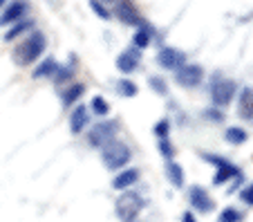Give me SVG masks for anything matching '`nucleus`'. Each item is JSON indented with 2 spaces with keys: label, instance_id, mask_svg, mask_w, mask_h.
Returning <instances> with one entry per match:
<instances>
[{
  "label": "nucleus",
  "instance_id": "f704fd0d",
  "mask_svg": "<svg viewBox=\"0 0 253 222\" xmlns=\"http://www.w3.org/2000/svg\"><path fill=\"white\" fill-rule=\"evenodd\" d=\"M132 222H139V220H132Z\"/></svg>",
  "mask_w": 253,
  "mask_h": 222
},
{
  "label": "nucleus",
  "instance_id": "9b49d317",
  "mask_svg": "<svg viewBox=\"0 0 253 222\" xmlns=\"http://www.w3.org/2000/svg\"><path fill=\"white\" fill-rule=\"evenodd\" d=\"M139 58H141V52L137 47L124 49V54H119V58H117V68L124 74H130L139 68Z\"/></svg>",
  "mask_w": 253,
  "mask_h": 222
},
{
  "label": "nucleus",
  "instance_id": "c756f323",
  "mask_svg": "<svg viewBox=\"0 0 253 222\" xmlns=\"http://www.w3.org/2000/svg\"><path fill=\"white\" fill-rule=\"evenodd\" d=\"M204 117L211 121H215V124H220V121H224V115H222L220 110H213V108H209V110H204Z\"/></svg>",
  "mask_w": 253,
  "mask_h": 222
},
{
  "label": "nucleus",
  "instance_id": "cd10ccee",
  "mask_svg": "<svg viewBox=\"0 0 253 222\" xmlns=\"http://www.w3.org/2000/svg\"><path fill=\"white\" fill-rule=\"evenodd\" d=\"M168 131H170V124H168L166 119L159 121V124L155 126V135H157V139H164V137H168Z\"/></svg>",
  "mask_w": 253,
  "mask_h": 222
},
{
  "label": "nucleus",
  "instance_id": "f3484780",
  "mask_svg": "<svg viewBox=\"0 0 253 222\" xmlns=\"http://www.w3.org/2000/svg\"><path fill=\"white\" fill-rule=\"evenodd\" d=\"M83 92H85V86H83V83H74V86H70L65 92H63V106L70 108L72 103H77L79 99L83 97Z\"/></svg>",
  "mask_w": 253,
  "mask_h": 222
},
{
  "label": "nucleus",
  "instance_id": "f8f14e48",
  "mask_svg": "<svg viewBox=\"0 0 253 222\" xmlns=\"http://www.w3.org/2000/svg\"><path fill=\"white\" fill-rule=\"evenodd\" d=\"M87 124H90V112H87V106L81 103V106H77L70 115V131L74 133V135H81L87 128Z\"/></svg>",
  "mask_w": 253,
  "mask_h": 222
},
{
  "label": "nucleus",
  "instance_id": "412c9836",
  "mask_svg": "<svg viewBox=\"0 0 253 222\" xmlns=\"http://www.w3.org/2000/svg\"><path fill=\"white\" fill-rule=\"evenodd\" d=\"M32 27H34L32 20H20V23H14L11 25V29L5 34V41H14L16 36H20L23 32H27V29H32Z\"/></svg>",
  "mask_w": 253,
  "mask_h": 222
},
{
  "label": "nucleus",
  "instance_id": "7c9ffc66",
  "mask_svg": "<svg viewBox=\"0 0 253 222\" xmlns=\"http://www.w3.org/2000/svg\"><path fill=\"white\" fill-rule=\"evenodd\" d=\"M72 72H74V70H72L70 65H65V68H61V65H58V70H56V81H65V79H70Z\"/></svg>",
  "mask_w": 253,
  "mask_h": 222
},
{
  "label": "nucleus",
  "instance_id": "7ed1b4c3",
  "mask_svg": "<svg viewBox=\"0 0 253 222\" xmlns=\"http://www.w3.org/2000/svg\"><path fill=\"white\" fill-rule=\"evenodd\" d=\"M130 148L124 144V141H110L108 146H103V164L105 169H110V171H119L124 169L126 164L130 162Z\"/></svg>",
  "mask_w": 253,
  "mask_h": 222
},
{
  "label": "nucleus",
  "instance_id": "f257e3e1",
  "mask_svg": "<svg viewBox=\"0 0 253 222\" xmlns=\"http://www.w3.org/2000/svg\"><path fill=\"white\" fill-rule=\"evenodd\" d=\"M45 47H47V39H45L43 32H32V34L27 36V41L16 47L14 58L20 65H32V63L45 52Z\"/></svg>",
  "mask_w": 253,
  "mask_h": 222
},
{
  "label": "nucleus",
  "instance_id": "20e7f679",
  "mask_svg": "<svg viewBox=\"0 0 253 222\" xmlns=\"http://www.w3.org/2000/svg\"><path fill=\"white\" fill-rule=\"evenodd\" d=\"M117 133H119V124H117V121H99V124L90 131L87 139H90L92 146L103 148V146H108L110 141H115Z\"/></svg>",
  "mask_w": 253,
  "mask_h": 222
},
{
  "label": "nucleus",
  "instance_id": "9d476101",
  "mask_svg": "<svg viewBox=\"0 0 253 222\" xmlns=\"http://www.w3.org/2000/svg\"><path fill=\"white\" fill-rule=\"evenodd\" d=\"M29 11V2L27 0H16L7 7L2 14H0V27H5V25H14V23H20L25 18V14Z\"/></svg>",
  "mask_w": 253,
  "mask_h": 222
},
{
  "label": "nucleus",
  "instance_id": "423d86ee",
  "mask_svg": "<svg viewBox=\"0 0 253 222\" xmlns=\"http://www.w3.org/2000/svg\"><path fill=\"white\" fill-rule=\"evenodd\" d=\"M204 160L217 166V173H215V178H213V184H215V186H222V184L229 182L231 178L235 179L238 175H242L238 166L231 164V162L224 160V157H217V155H204Z\"/></svg>",
  "mask_w": 253,
  "mask_h": 222
},
{
  "label": "nucleus",
  "instance_id": "a211bd4d",
  "mask_svg": "<svg viewBox=\"0 0 253 222\" xmlns=\"http://www.w3.org/2000/svg\"><path fill=\"white\" fill-rule=\"evenodd\" d=\"M58 70V63L54 58H45L39 68L34 70V79H45V77H54Z\"/></svg>",
  "mask_w": 253,
  "mask_h": 222
},
{
  "label": "nucleus",
  "instance_id": "c85d7f7f",
  "mask_svg": "<svg viewBox=\"0 0 253 222\" xmlns=\"http://www.w3.org/2000/svg\"><path fill=\"white\" fill-rule=\"evenodd\" d=\"M90 7L96 11V16H99V18H110V11L105 9V7L101 5L99 0H90Z\"/></svg>",
  "mask_w": 253,
  "mask_h": 222
},
{
  "label": "nucleus",
  "instance_id": "6e6552de",
  "mask_svg": "<svg viewBox=\"0 0 253 222\" xmlns=\"http://www.w3.org/2000/svg\"><path fill=\"white\" fill-rule=\"evenodd\" d=\"M188 202H191V207L200 213H211L215 209V200L206 193L204 186H193L191 193H188Z\"/></svg>",
  "mask_w": 253,
  "mask_h": 222
},
{
  "label": "nucleus",
  "instance_id": "b1692460",
  "mask_svg": "<svg viewBox=\"0 0 253 222\" xmlns=\"http://www.w3.org/2000/svg\"><path fill=\"white\" fill-rule=\"evenodd\" d=\"M92 112L99 117H105L108 112H110V106H108V101H105L103 97H94L92 99Z\"/></svg>",
  "mask_w": 253,
  "mask_h": 222
},
{
  "label": "nucleus",
  "instance_id": "4be33fe9",
  "mask_svg": "<svg viewBox=\"0 0 253 222\" xmlns=\"http://www.w3.org/2000/svg\"><path fill=\"white\" fill-rule=\"evenodd\" d=\"M247 139H249V135H247V131H244V128L231 126L229 131H226V141H231V144H244Z\"/></svg>",
  "mask_w": 253,
  "mask_h": 222
},
{
  "label": "nucleus",
  "instance_id": "473e14b6",
  "mask_svg": "<svg viewBox=\"0 0 253 222\" xmlns=\"http://www.w3.org/2000/svg\"><path fill=\"white\" fill-rule=\"evenodd\" d=\"M5 2H7V0H0V7H2V5H5Z\"/></svg>",
  "mask_w": 253,
  "mask_h": 222
},
{
  "label": "nucleus",
  "instance_id": "2eb2a0df",
  "mask_svg": "<svg viewBox=\"0 0 253 222\" xmlns=\"http://www.w3.org/2000/svg\"><path fill=\"white\" fill-rule=\"evenodd\" d=\"M238 115L242 117V119H253V88H244V90L240 92Z\"/></svg>",
  "mask_w": 253,
  "mask_h": 222
},
{
  "label": "nucleus",
  "instance_id": "bb28decb",
  "mask_svg": "<svg viewBox=\"0 0 253 222\" xmlns=\"http://www.w3.org/2000/svg\"><path fill=\"white\" fill-rule=\"evenodd\" d=\"M240 200H242L244 204H249V207H253V182L240 191Z\"/></svg>",
  "mask_w": 253,
  "mask_h": 222
},
{
  "label": "nucleus",
  "instance_id": "393cba45",
  "mask_svg": "<svg viewBox=\"0 0 253 222\" xmlns=\"http://www.w3.org/2000/svg\"><path fill=\"white\" fill-rule=\"evenodd\" d=\"M157 146H159V150H162L164 157H166L168 162H172V157H175V148H172V144L168 141V137H164V139H157Z\"/></svg>",
  "mask_w": 253,
  "mask_h": 222
},
{
  "label": "nucleus",
  "instance_id": "aec40b11",
  "mask_svg": "<svg viewBox=\"0 0 253 222\" xmlns=\"http://www.w3.org/2000/svg\"><path fill=\"white\" fill-rule=\"evenodd\" d=\"M117 90H119V94H121V97H126V99H132V97H137L139 88H137V83L128 81V79H121V81L117 83Z\"/></svg>",
  "mask_w": 253,
  "mask_h": 222
},
{
  "label": "nucleus",
  "instance_id": "ddd939ff",
  "mask_svg": "<svg viewBox=\"0 0 253 222\" xmlns=\"http://www.w3.org/2000/svg\"><path fill=\"white\" fill-rule=\"evenodd\" d=\"M117 16H119V20L124 25H132V27L141 25V14H139L137 7H134L132 2H128V0H124V2L117 7Z\"/></svg>",
  "mask_w": 253,
  "mask_h": 222
},
{
  "label": "nucleus",
  "instance_id": "a878e982",
  "mask_svg": "<svg viewBox=\"0 0 253 222\" xmlns=\"http://www.w3.org/2000/svg\"><path fill=\"white\" fill-rule=\"evenodd\" d=\"M148 83H150V88H153L157 94H162V97H166L168 94V86H166V81L164 79H159V77H150L148 79Z\"/></svg>",
  "mask_w": 253,
  "mask_h": 222
},
{
  "label": "nucleus",
  "instance_id": "5701e85b",
  "mask_svg": "<svg viewBox=\"0 0 253 222\" xmlns=\"http://www.w3.org/2000/svg\"><path fill=\"white\" fill-rule=\"evenodd\" d=\"M240 220H242V213H240L235 207H226V209H222L220 220L217 222H240Z\"/></svg>",
  "mask_w": 253,
  "mask_h": 222
},
{
  "label": "nucleus",
  "instance_id": "2f4dec72",
  "mask_svg": "<svg viewBox=\"0 0 253 222\" xmlns=\"http://www.w3.org/2000/svg\"><path fill=\"white\" fill-rule=\"evenodd\" d=\"M182 222H197V220H195V213H193V211H186V213L182 216Z\"/></svg>",
  "mask_w": 253,
  "mask_h": 222
},
{
  "label": "nucleus",
  "instance_id": "1a4fd4ad",
  "mask_svg": "<svg viewBox=\"0 0 253 222\" xmlns=\"http://www.w3.org/2000/svg\"><path fill=\"white\" fill-rule=\"evenodd\" d=\"M157 61L164 70H177L186 63V54L175 49V47H162L157 52Z\"/></svg>",
  "mask_w": 253,
  "mask_h": 222
},
{
  "label": "nucleus",
  "instance_id": "4468645a",
  "mask_svg": "<svg viewBox=\"0 0 253 222\" xmlns=\"http://www.w3.org/2000/svg\"><path fill=\"white\" fill-rule=\"evenodd\" d=\"M137 182H139V171L137 169H126V171H121L119 175L112 178V188H117V191H126V188H130Z\"/></svg>",
  "mask_w": 253,
  "mask_h": 222
},
{
  "label": "nucleus",
  "instance_id": "6ab92c4d",
  "mask_svg": "<svg viewBox=\"0 0 253 222\" xmlns=\"http://www.w3.org/2000/svg\"><path fill=\"white\" fill-rule=\"evenodd\" d=\"M150 34H153L150 27H139V32H134V36H132V47H137L139 52L146 49L150 43Z\"/></svg>",
  "mask_w": 253,
  "mask_h": 222
},
{
  "label": "nucleus",
  "instance_id": "0eeeda50",
  "mask_svg": "<svg viewBox=\"0 0 253 222\" xmlns=\"http://www.w3.org/2000/svg\"><path fill=\"white\" fill-rule=\"evenodd\" d=\"M175 79L179 86L184 88H195L202 83V79H204V70L200 68V65H193V63H184L182 68L175 70Z\"/></svg>",
  "mask_w": 253,
  "mask_h": 222
},
{
  "label": "nucleus",
  "instance_id": "dca6fc26",
  "mask_svg": "<svg viewBox=\"0 0 253 222\" xmlns=\"http://www.w3.org/2000/svg\"><path fill=\"white\" fill-rule=\"evenodd\" d=\"M166 178L175 188L184 186V169L177 164V162H168L166 164Z\"/></svg>",
  "mask_w": 253,
  "mask_h": 222
},
{
  "label": "nucleus",
  "instance_id": "72a5a7b5",
  "mask_svg": "<svg viewBox=\"0 0 253 222\" xmlns=\"http://www.w3.org/2000/svg\"><path fill=\"white\" fill-rule=\"evenodd\" d=\"M103 2H115V0H103Z\"/></svg>",
  "mask_w": 253,
  "mask_h": 222
},
{
  "label": "nucleus",
  "instance_id": "39448f33",
  "mask_svg": "<svg viewBox=\"0 0 253 222\" xmlns=\"http://www.w3.org/2000/svg\"><path fill=\"white\" fill-rule=\"evenodd\" d=\"M235 94V83L231 79H222L217 77L213 81V88H211V99H213V106L217 108H226L231 103Z\"/></svg>",
  "mask_w": 253,
  "mask_h": 222
},
{
  "label": "nucleus",
  "instance_id": "f03ea898",
  "mask_svg": "<svg viewBox=\"0 0 253 222\" xmlns=\"http://www.w3.org/2000/svg\"><path fill=\"white\" fill-rule=\"evenodd\" d=\"M143 204H146V200H143L137 191H126V193H121L119 198H117L115 211L121 222H132V220H137Z\"/></svg>",
  "mask_w": 253,
  "mask_h": 222
}]
</instances>
